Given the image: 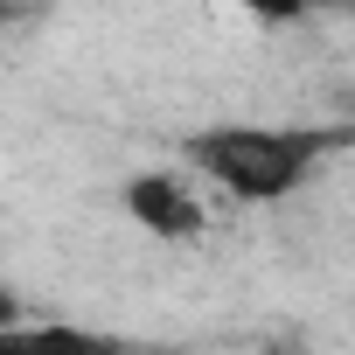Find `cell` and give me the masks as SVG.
<instances>
[{
  "mask_svg": "<svg viewBox=\"0 0 355 355\" xmlns=\"http://www.w3.org/2000/svg\"><path fill=\"white\" fill-rule=\"evenodd\" d=\"M348 132H293V125H209L189 139V160L209 174L216 189H230L237 202H279L306 182V167L341 146Z\"/></svg>",
  "mask_w": 355,
  "mask_h": 355,
  "instance_id": "1",
  "label": "cell"
},
{
  "mask_svg": "<svg viewBox=\"0 0 355 355\" xmlns=\"http://www.w3.org/2000/svg\"><path fill=\"white\" fill-rule=\"evenodd\" d=\"M119 202H125V216H132L139 230H153L160 244L202 237V202H196V189L182 182V174H132Z\"/></svg>",
  "mask_w": 355,
  "mask_h": 355,
  "instance_id": "2",
  "label": "cell"
},
{
  "mask_svg": "<svg viewBox=\"0 0 355 355\" xmlns=\"http://www.w3.org/2000/svg\"><path fill=\"white\" fill-rule=\"evenodd\" d=\"M0 355H132L125 334H98V327H63V320H35V327H8Z\"/></svg>",
  "mask_w": 355,
  "mask_h": 355,
  "instance_id": "3",
  "label": "cell"
},
{
  "mask_svg": "<svg viewBox=\"0 0 355 355\" xmlns=\"http://www.w3.org/2000/svg\"><path fill=\"white\" fill-rule=\"evenodd\" d=\"M244 15H258V21H300L306 15V0H237Z\"/></svg>",
  "mask_w": 355,
  "mask_h": 355,
  "instance_id": "4",
  "label": "cell"
},
{
  "mask_svg": "<svg viewBox=\"0 0 355 355\" xmlns=\"http://www.w3.org/2000/svg\"><path fill=\"white\" fill-rule=\"evenodd\" d=\"M8 327H21V300H15L8 286H0V334H8Z\"/></svg>",
  "mask_w": 355,
  "mask_h": 355,
  "instance_id": "5",
  "label": "cell"
},
{
  "mask_svg": "<svg viewBox=\"0 0 355 355\" xmlns=\"http://www.w3.org/2000/svg\"><path fill=\"white\" fill-rule=\"evenodd\" d=\"M265 355H313V348H306V341H300V334H279V341H272V348H265Z\"/></svg>",
  "mask_w": 355,
  "mask_h": 355,
  "instance_id": "6",
  "label": "cell"
},
{
  "mask_svg": "<svg viewBox=\"0 0 355 355\" xmlns=\"http://www.w3.org/2000/svg\"><path fill=\"white\" fill-rule=\"evenodd\" d=\"M313 8H355V0H306V15H313Z\"/></svg>",
  "mask_w": 355,
  "mask_h": 355,
  "instance_id": "7",
  "label": "cell"
}]
</instances>
